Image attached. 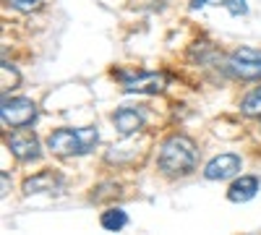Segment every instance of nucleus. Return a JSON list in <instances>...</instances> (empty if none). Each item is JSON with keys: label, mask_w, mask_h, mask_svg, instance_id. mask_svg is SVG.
I'll return each mask as SVG.
<instances>
[{"label": "nucleus", "mask_w": 261, "mask_h": 235, "mask_svg": "<svg viewBox=\"0 0 261 235\" xmlns=\"http://www.w3.org/2000/svg\"><path fill=\"white\" fill-rule=\"evenodd\" d=\"M99 225H102L105 230H110V232H118V230H123V227L128 225V215H125V209H120V206H113V209L102 212Z\"/></svg>", "instance_id": "9b49d317"}, {"label": "nucleus", "mask_w": 261, "mask_h": 235, "mask_svg": "<svg viewBox=\"0 0 261 235\" xmlns=\"http://www.w3.org/2000/svg\"><path fill=\"white\" fill-rule=\"evenodd\" d=\"M37 102L29 97H8L3 94L0 102V120L6 128H27L37 120Z\"/></svg>", "instance_id": "20e7f679"}, {"label": "nucleus", "mask_w": 261, "mask_h": 235, "mask_svg": "<svg viewBox=\"0 0 261 235\" xmlns=\"http://www.w3.org/2000/svg\"><path fill=\"white\" fill-rule=\"evenodd\" d=\"M241 113L246 118H261V84L241 99Z\"/></svg>", "instance_id": "f8f14e48"}, {"label": "nucleus", "mask_w": 261, "mask_h": 235, "mask_svg": "<svg viewBox=\"0 0 261 235\" xmlns=\"http://www.w3.org/2000/svg\"><path fill=\"white\" fill-rule=\"evenodd\" d=\"M63 175L60 173H55V170H39L37 175H32V178H27L24 180V194L27 196H32V194H53V191H60L63 188Z\"/></svg>", "instance_id": "1a4fd4ad"}, {"label": "nucleus", "mask_w": 261, "mask_h": 235, "mask_svg": "<svg viewBox=\"0 0 261 235\" xmlns=\"http://www.w3.org/2000/svg\"><path fill=\"white\" fill-rule=\"evenodd\" d=\"M241 167H243V160L241 157L225 152V154L212 157L204 165V178L206 180H230V178H235L238 173H241Z\"/></svg>", "instance_id": "0eeeda50"}, {"label": "nucleus", "mask_w": 261, "mask_h": 235, "mask_svg": "<svg viewBox=\"0 0 261 235\" xmlns=\"http://www.w3.org/2000/svg\"><path fill=\"white\" fill-rule=\"evenodd\" d=\"M206 3H217V6H220V3H225V0H206Z\"/></svg>", "instance_id": "dca6fc26"}, {"label": "nucleus", "mask_w": 261, "mask_h": 235, "mask_svg": "<svg viewBox=\"0 0 261 235\" xmlns=\"http://www.w3.org/2000/svg\"><path fill=\"white\" fill-rule=\"evenodd\" d=\"M157 167L165 178H186L199 167V149H196L193 139L186 134H175L162 141Z\"/></svg>", "instance_id": "f257e3e1"}, {"label": "nucleus", "mask_w": 261, "mask_h": 235, "mask_svg": "<svg viewBox=\"0 0 261 235\" xmlns=\"http://www.w3.org/2000/svg\"><path fill=\"white\" fill-rule=\"evenodd\" d=\"M6 146L18 162H37L42 157L39 139L29 125L27 128H13V131L6 136Z\"/></svg>", "instance_id": "423d86ee"}, {"label": "nucleus", "mask_w": 261, "mask_h": 235, "mask_svg": "<svg viewBox=\"0 0 261 235\" xmlns=\"http://www.w3.org/2000/svg\"><path fill=\"white\" fill-rule=\"evenodd\" d=\"M144 123H146V115H144V110H139V108H118L115 113H113V125H115V131L123 136V139H128V136H134V134H139L141 128H144Z\"/></svg>", "instance_id": "6e6552de"}, {"label": "nucleus", "mask_w": 261, "mask_h": 235, "mask_svg": "<svg viewBox=\"0 0 261 235\" xmlns=\"http://www.w3.org/2000/svg\"><path fill=\"white\" fill-rule=\"evenodd\" d=\"M227 71L243 81H261V50L238 47L227 55Z\"/></svg>", "instance_id": "39448f33"}, {"label": "nucleus", "mask_w": 261, "mask_h": 235, "mask_svg": "<svg viewBox=\"0 0 261 235\" xmlns=\"http://www.w3.org/2000/svg\"><path fill=\"white\" fill-rule=\"evenodd\" d=\"M125 94H162L167 76L157 71H113Z\"/></svg>", "instance_id": "7ed1b4c3"}, {"label": "nucleus", "mask_w": 261, "mask_h": 235, "mask_svg": "<svg viewBox=\"0 0 261 235\" xmlns=\"http://www.w3.org/2000/svg\"><path fill=\"white\" fill-rule=\"evenodd\" d=\"M6 3L18 13H37L45 8V0H6Z\"/></svg>", "instance_id": "4468645a"}, {"label": "nucleus", "mask_w": 261, "mask_h": 235, "mask_svg": "<svg viewBox=\"0 0 261 235\" xmlns=\"http://www.w3.org/2000/svg\"><path fill=\"white\" fill-rule=\"evenodd\" d=\"M99 141V131L94 125L84 128H55L47 136V149L55 157L71 160V157H84L89 154Z\"/></svg>", "instance_id": "f03ea898"}, {"label": "nucleus", "mask_w": 261, "mask_h": 235, "mask_svg": "<svg viewBox=\"0 0 261 235\" xmlns=\"http://www.w3.org/2000/svg\"><path fill=\"white\" fill-rule=\"evenodd\" d=\"M0 178H3V194H8V173H0Z\"/></svg>", "instance_id": "2eb2a0df"}, {"label": "nucleus", "mask_w": 261, "mask_h": 235, "mask_svg": "<svg viewBox=\"0 0 261 235\" xmlns=\"http://www.w3.org/2000/svg\"><path fill=\"white\" fill-rule=\"evenodd\" d=\"M258 188H261V180L256 175H241V178H235L227 188V199L232 204H246L251 201L256 194H258Z\"/></svg>", "instance_id": "9d476101"}, {"label": "nucleus", "mask_w": 261, "mask_h": 235, "mask_svg": "<svg viewBox=\"0 0 261 235\" xmlns=\"http://www.w3.org/2000/svg\"><path fill=\"white\" fill-rule=\"evenodd\" d=\"M212 55H214L212 42H193L191 50H188V60H193V63H206Z\"/></svg>", "instance_id": "ddd939ff"}]
</instances>
